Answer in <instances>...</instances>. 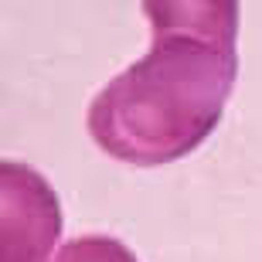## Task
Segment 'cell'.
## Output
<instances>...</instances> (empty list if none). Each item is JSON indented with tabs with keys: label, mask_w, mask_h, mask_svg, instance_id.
Listing matches in <instances>:
<instances>
[{
	"label": "cell",
	"mask_w": 262,
	"mask_h": 262,
	"mask_svg": "<svg viewBox=\"0 0 262 262\" xmlns=\"http://www.w3.org/2000/svg\"><path fill=\"white\" fill-rule=\"evenodd\" d=\"M150 48L89 102V136L133 167H160L218 129L238 78V4L146 0Z\"/></svg>",
	"instance_id": "6da1fadb"
},
{
	"label": "cell",
	"mask_w": 262,
	"mask_h": 262,
	"mask_svg": "<svg viewBox=\"0 0 262 262\" xmlns=\"http://www.w3.org/2000/svg\"><path fill=\"white\" fill-rule=\"evenodd\" d=\"M0 262H48L61 235L55 187L28 164H0Z\"/></svg>",
	"instance_id": "7a4b0ae2"
},
{
	"label": "cell",
	"mask_w": 262,
	"mask_h": 262,
	"mask_svg": "<svg viewBox=\"0 0 262 262\" xmlns=\"http://www.w3.org/2000/svg\"><path fill=\"white\" fill-rule=\"evenodd\" d=\"M51 262H136V255L119 238L82 235V238H72V242L61 245Z\"/></svg>",
	"instance_id": "3957f363"
}]
</instances>
